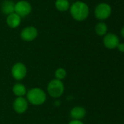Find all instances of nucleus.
<instances>
[{
    "label": "nucleus",
    "mask_w": 124,
    "mask_h": 124,
    "mask_svg": "<svg viewBox=\"0 0 124 124\" xmlns=\"http://www.w3.org/2000/svg\"><path fill=\"white\" fill-rule=\"evenodd\" d=\"M70 13L76 21L85 20L89 15V7L88 4L81 1H77L70 6Z\"/></svg>",
    "instance_id": "nucleus-1"
},
{
    "label": "nucleus",
    "mask_w": 124,
    "mask_h": 124,
    "mask_svg": "<svg viewBox=\"0 0 124 124\" xmlns=\"http://www.w3.org/2000/svg\"><path fill=\"white\" fill-rule=\"evenodd\" d=\"M26 100H28L29 103L33 105L39 106L45 102L47 100V94L42 89L34 87L27 92Z\"/></svg>",
    "instance_id": "nucleus-2"
},
{
    "label": "nucleus",
    "mask_w": 124,
    "mask_h": 124,
    "mask_svg": "<svg viewBox=\"0 0 124 124\" xmlns=\"http://www.w3.org/2000/svg\"><path fill=\"white\" fill-rule=\"evenodd\" d=\"M47 91L50 97L53 98H58L61 97L64 92V85L62 81L55 78L48 83Z\"/></svg>",
    "instance_id": "nucleus-3"
},
{
    "label": "nucleus",
    "mask_w": 124,
    "mask_h": 124,
    "mask_svg": "<svg viewBox=\"0 0 124 124\" xmlns=\"http://www.w3.org/2000/svg\"><path fill=\"white\" fill-rule=\"evenodd\" d=\"M112 13V7L107 3L99 4L94 10V15L96 19L100 20H105L107 19Z\"/></svg>",
    "instance_id": "nucleus-4"
},
{
    "label": "nucleus",
    "mask_w": 124,
    "mask_h": 124,
    "mask_svg": "<svg viewBox=\"0 0 124 124\" xmlns=\"http://www.w3.org/2000/svg\"><path fill=\"white\" fill-rule=\"evenodd\" d=\"M11 74L12 78L16 81H21L25 78L27 74L26 66L22 62L15 63L11 68Z\"/></svg>",
    "instance_id": "nucleus-5"
},
{
    "label": "nucleus",
    "mask_w": 124,
    "mask_h": 124,
    "mask_svg": "<svg viewBox=\"0 0 124 124\" xmlns=\"http://www.w3.org/2000/svg\"><path fill=\"white\" fill-rule=\"evenodd\" d=\"M32 10L31 4L26 1L21 0L15 4V12L18 14L20 17H25L28 16Z\"/></svg>",
    "instance_id": "nucleus-6"
},
{
    "label": "nucleus",
    "mask_w": 124,
    "mask_h": 124,
    "mask_svg": "<svg viewBox=\"0 0 124 124\" xmlns=\"http://www.w3.org/2000/svg\"><path fill=\"white\" fill-rule=\"evenodd\" d=\"M12 108L16 113L23 114L29 108V102L24 97H16L13 101Z\"/></svg>",
    "instance_id": "nucleus-7"
},
{
    "label": "nucleus",
    "mask_w": 124,
    "mask_h": 124,
    "mask_svg": "<svg viewBox=\"0 0 124 124\" xmlns=\"http://www.w3.org/2000/svg\"><path fill=\"white\" fill-rule=\"evenodd\" d=\"M103 43L106 48L109 49H113L118 47L120 44V40L118 36L113 33H108L104 36Z\"/></svg>",
    "instance_id": "nucleus-8"
},
{
    "label": "nucleus",
    "mask_w": 124,
    "mask_h": 124,
    "mask_svg": "<svg viewBox=\"0 0 124 124\" xmlns=\"http://www.w3.org/2000/svg\"><path fill=\"white\" fill-rule=\"evenodd\" d=\"M38 36V31L34 26H27L20 32V38L24 41H32Z\"/></svg>",
    "instance_id": "nucleus-9"
},
{
    "label": "nucleus",
    "mask_w": 124,
    "mask_h": 124,
    "mask_svg": "<svg viewBox=\"0 0 124 124\" xmlns=\"http://www.w3.org/2000/svg\"><path fill=\"white\" fill-rule=\"evenodd\" d=\"M6 23H7V25L10 28H16L20 25L21 17L15 12H13L7 15V19H6Z\"/></svg>",
    "instance_id": "nucleus-10"
},
{
    "label": "nucleus",
    "mask_w": 124,
    "mask_h": 124,
    "mask_svg": "<svg viewBox=\"0 0 124 124\" xmlns=\"http://www.w3.org/2000/svg\"><path fill=\"white\" fill-rule=\"evenodd\" d=\"M86 116V110L84 108L81 106L74 107L70 111V116L72 120H80L81 121Z\"/></svg>",
    "instance_id": "nucleus-11"
},
{
    "label": "nucleus",
    "mask_w": 124,
    "mask_h": 124,
    "mask_svg": "<svg viewBox=\"0 0 124 124\" xmlns=\"http://www.w3.org/2000/svg\"><path fill=\"white\" fill-rule=\"evenodd\" d=\"M1 10L3 14L8 15L15 12V3L11 0H4L1 3Z\"/></svg>",
    "instance_id": "nucleus-12"
},
{
    "label": "nucleus",
    "mask_w": 124,
    "mask_h": 124,
    "mask_svg": "<svg viewBox=\"0 0 124 124\" xmlns=\"http://www.w3.org/2000/svg\"><path fill=\"white\" fill-rule=\"evenodd\" d=\"M26 87L21 83H17L12 86V92L16 97H24L27 93Z\"/></svg>",
    "instance_id": "nucleus-13"
},
{
    "label": "nucleus",
    "mask_w": 124,
    "mask_h": 124,
    "mask_svg": "<svg viewBox=\"0 0 124 124\" xmlns=\"http://www.w3.org/2000/svg\"><path fill=\"white\" fill-rule=\"evenodd\" d=\"M55 7L60 12H66L70 8V4L68 0H56Z\"/></svg>",
    "instance_id": "nucleus-14"
},
{
    "label": "nucleus",
    "mask_w": 124,
    "mask_h": 124,
    "mask_svg": "<svg viewBox=\"0 0 124 124\" xmlns=\"http://www.w3.org/2000/svg\"><path fill=\"white\" fill-rule=\"evenodd\" d=\"M95 31L98 36H103L107 33V25L106 23L100 22L96 24L95 27Z\"/></svg>",
    "instance_id": "nucleus-15"
},
{
    "label": "nucleus",
    "mask_w": 124,
    "mask_h": 124,
    "mask_svg": "<svg viewBox=\"0 0 124 124\" xmlns=\"http://www.w3.org/2000/svg\"><path fill=\"white\" fill-rule=\"evenodd\" d=\"M67 76V70L63 68H58L55 71V78L56 79L62 81Z\"/></svg>",
    "instance_id": "nucleus-16"
},
{
    "label": "nucleus",
    "mask_w": 124,
    "mask_h": 124,
    "mask_svg": "<svg viewBox=\"0 0 124 124\" xmlns=\"http://www.w3.org/2000/svg\"><path fill=\"white\" fill-rule=\"evenodd\" d=\"M118 51L119 52H124V43H120L119 44H118Z\"/></svg>",
    "instance_id": "nucleus-17"
},
{
    "label": "nucleus",
    "mask_w": 124,
    "mask_h": 124,
    "mask_svg": "<svg viewBox=\"0 0 124 124\" xmlns=\"http://www.w3.org/2000/svg\"><path fill=\"white\" fill-rule=\"evenodd\" d=\"M69 124H84L80 120H72Z\"/></svg>",
    "instance_id": "nucleus-18"
},
{
    "label": "nucleus",
    "mask_w": 124,
    "mask_h": 124,
    "mask_svg": "<svg viewBox=\"0 0 124 124\" xmlns=\"http://www.w3.org/2000/svg\"><path fill=\"white\" fill-rule=\"evenodd\" d=\"M121 36H123L124 38V26L121 28Z\"/></svg>",
    "instance_id": "nucleus-19"
}]
</instances>
